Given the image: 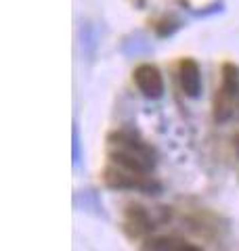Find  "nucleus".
<instances>
[{"mask_svg":"<svg viewBox=\"0 0 239 251\" xmlns=\"http://www.w3.org/2000/svg\"><path fill=\"white\" fill-rule=\"evenodd\" d=\"M109 159L114 161L118 168L130 172V174H137V176H145L147 172L153 168V159H151V157L132 153V151H124V149L111 151L109 153Z\"/></svg>","mask_w":239,"mask_h":251,"instance_id":"3","label":"nucleus"},{"mask_svg":"<svg viewBox=\"0 0 239 251\" xmlns=\"http://www.w3.org/2000/svg\"><path fill=\"white\" fill-rule=\"evenodd\" d=\"M222 86H220V92H225L227 97L235 99L239 94V67L233 65V63H225L222 65Z\"/></svg>","mask_w":239,"mask_h":251,"instance_id":"6","label":"nucleus"},{"mask_svg":"<svg viewBox=\"0 0 239 251\" xmlns=\"http://www.w3.org/2000/svg\"><path fill=\"white\" fill-rule=\"evenodd\" d=\"M180 88L187 97H197L202 90V75H199V67L193 59H182L180 61Z\"/></svg>","mask_w":239,"mask_h":251,"instance_id":"4","label":"nucleus"},{"mask_svg":"<svg viewBox=\"0 0 239 251\" xmlns=\"http://www.w3.org/2000/svg\"><path fill=\"white\" fill-rule=\"evenodd\" d=\"M134 84L139 86V90L147 99H159L164 92L162 74L157 72V67L149 65V63H143V65L134 69Z\"/></svg>","mask_w":239,"mask_h":251,"instance_id":"1","label":"nucleus"},{"mask_svg":"<svg viewBox=\"0 0 239 251\" xmlns=\"http://www.w3.org/2000/svg\"><path fill=\"white\" fill-rule=\"evenodd\" d=\"M231 97H227L225 92H220L216 97V105H214V117L218 122H227L229 115H231Z\"/></svg>","mask_w":239,"mask_h":251,"instance_id":"8","label":"nucleus"},{"mask_svg":"<svg viewBox=\"0 0 239 251\" xmlns=\"http://www.w3.org/2000/svg\"><path fill=\"white\" fill-rule=\"evenodd\" d=\"M126 226L134 228V237L145 234L153 228V220L147 214V209H143L141 205H128L126 209Z\"/></svg>","mask_w":239,"mask_h":251,"instance_id":"5","label":"nucleus"},{"mask_svg":"<svg viewBox=\"0 0 239 251\" xmlns=\"http://www.w3.org/2000/svg\"><path fill=\"white\" fill-rule=\"evenodd\" d=\"M179 243L180 241L174 237H155V239H149L143 245V251H174Z\"/></svg>","mask_w":239,"mask_h":251,"instance_id":"7","label":"nucleus"},{"mask_svg":"<svg viewBox=\"0 0 239 251\" xmlns=\"http://www.w3.org/2000/svg\"><path fill=\"white\" fill-rule=\"evenodd\" d=\"M174 251H202V249H199V247H195V245H189V243H182V241H180Z\"/></svg>","mask_w":239,"mask_h":251,"instance_id":"9","label":"nucleus"},{"mask_svg":"<svg viewBox=\"0 0 239 251\" xmlns=\"http://www.w3.org/2000/svg\"><path fill=\"white\" fill-rule=\"evenodd\" d=\"M103 180L111 188H137V191H153L155 188V184L149 182L145 176H137L126 170H116V168H107L103 172Z\"/></svg>","mask_w":239,"mask_h":251,"instance_id":"2","label":"nucleus"},{"mask_svg":"<svg viewBox=\"0 0 239 251\" xmlns=\"http://www.w3.org/2000/svg\"><path fill=\"white\" fill-rule=\"evenodd\" d=\"M235 153H237V157H239V136L235 138Z\"/></svg>","mask_w":239,"mask_h":251,"instance_id":"10","label":"nucleus"}]
</instances>
